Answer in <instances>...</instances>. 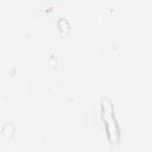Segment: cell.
<instances>
[{"mask_svg":"<svg viewBox=\"0 0 152 152\" xmlns=\"http://www.w3.org/2000/svg\"><path fill=\"white\" fill-rule=\"evenodd\" d=\"M101 116L104 122L107 138L112 144H118L120 140V128L115 118L113 102L108 97L101 100Z\"/></svg>","mask_w":152,"mask_h":152,"instance_id":"1","label":"cell"}]
</instances>
